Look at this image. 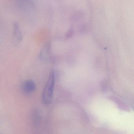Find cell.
<instances>
[{"label": "cell", "mask_w": 134, "mask_h": 134, "mask_svg": "<svg viewBox=\"0 0 134 134\" xmlns=\"http://www.w3.org/2000/svg\"><path fill=\"white\" fill-rule=\"evenodd\" d=\"M13 31L14 37L18 42H20L22 40L23 36L20 30L19 26L17 23H15L13 25Z\"/></svg>", "instance_id": "277c9868"}, {"label": "cell", "mask_w": 134, "mask_h": 134, "mask_svg": "<svg viewBox=\"0 0 134 134\" xmlns=\"http://www.w3.org/2000/svg\"><path fill=\"white\" fill-rule=\"evenodd\" d=\"M21 88L23 93L29 94L34 92L36 87L34 81L31 80H27L23 82Z\"/></svg>", "instance_id": "7a4b0ae2"}, {"label": "cell", "mask_w": 134, "mask_h": 134, "mask_svg": "<svg viewBox=\"0 0 134 134\" xmlns=\"http://www.w3.org/2000/svg\"><path fill=\"white\" fill-rule=\"evenodd\" d=\"M55 83V75L54 71H52L50 73L42 93V101L45 105H49L52 102Z\"/></svg>", "instance_id": "6da1fadb"}, {"label": "cell", "mask_w": 134, "mask_h": 134, "mask_svg": "<svg viewBox=\"0 0 134 134\" xmlns=\"http://www.w3.org/2000/svg\"><path fill=\"white\" fill-rule=\"evenodd\" d=\"M41 59L44 60H49L52 58L51 47L49 43L44 45L40 54Z\"/></svg>", "instance_id": "3957f363"}]
</instances>
